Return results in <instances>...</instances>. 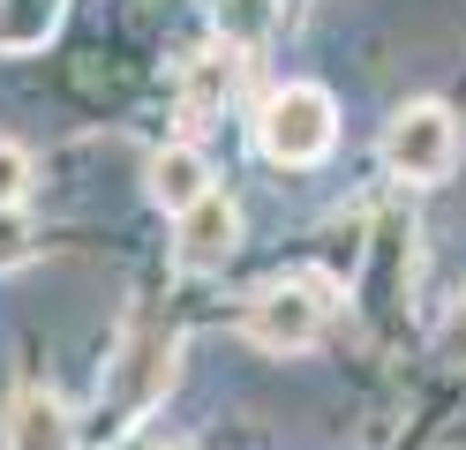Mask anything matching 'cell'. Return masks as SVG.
<instances>
[{
    "label": "cell",
    "mask_w": 466,
    "mask_h": 450,
    "mask_svg": "<svg viewBox=\"0 0 466 450\" xmlns=\"http://www.w3.org/2000/svg\"><path fill=\"white\" fill-rule=\"evenodd\" d=\"M173 360H181V338H173L166 323H128L121 330V353L106 360V383H98V413H91V428H83V443L106 450V443H121L143 413H151L166 390H173Z\"/></svg>",
    "instance_id": "1"
},
{
    "label": "cell",
    "mask_w": 466,
    "mask_h": 450,
    "mask_svg": "<svg viewBox=\"0 0 466 450\" xmlns=\"http://www.w3.org/2000/svg\"><path fill=\"white\" fill-rule=\"evenodd\" d=\"M331 143H339V105L324 83H279L256 105V150L271 165H316Z\"/></svg>",
    "instance_id": "2"
},
{
    "label": "cell",
    "mask_w": 466,
    "mask_h": 450,
    "mask_svg": "<svg viewBox=\"0 0 466 450\" xmlns=\"http://www.w3.org/2000/svg\"><path fill=\"white\" fill-rule=\"evenodd\" d=\"M384 165L399 180H421V188H429V180H444L459 165V120H451V105H436V98L399 105L384 120Z\"/></svg>",
    "instance_id": "3"
},
{
    "label": "cell",
    "mask_w": 466,
    "mask_h": 450,
    "mask_svg": "<svg viewBox=\"0 0 466 450\" xmlns=\"http://www.w3.org/2000/svg\"><path fill=\"white\" fill-rule=\"evenodd\" d=\"M331 323V300L316 278H286V285H264L248 300V338L264 353H309Z\"/></svg>",
    "instance_id": "4"
},
{
    "label": "cell",
    "mask_w": 466,
    "mask_h": 450,
    "mask_svg": "<svg viewBox=\"0 0 466 450\" xmlns=\"http://www.w3.org/2000/svg\"><path fill=\"white\" fill-rule=\"evenodd\" d=\"M233 248H241V210H233L226 188L211 203H196L188 218H173V263L196 270V278H203V270H226Z\"/></svg>",
    "instance_id": "5"
},
{
    "label": "cell",
    "mask_w": 466,
    "mask_h": 450,
    "mask_svg": "<svg viewBox=\"0 0 466 450\" xmlns=\"http://www.w3.org/2000/svg\"><path fill=\"white\" fill-rule=\"evenodd\" d=\"M0 443H8V450H76V443H83V428H76V413L53 398L46 383H31V390H15V398H8Z\"/></svg>",
    "instance_id": "6"
},
{
    "label": "cell",
    "mask_w": 466,
    "mask_h": 450,
    "mask_svg": "<svg viewBox=\"0 0 466 450\" xmlns=\"http://www.w3.org/2000/svg\"><path fill=\"white\" fill-rule=\"evenodd\" d=\"M143 180H151V203L166 210V218H188L196 203H211V195H218L211 158H203L196 143H166L158 158H151V173H143Z\"/></svg>",
    "instance_id": "7"
},
{
    "label": "cell",
    "mask_w": 466,
    "mask_h": 450,
    "mask_svg": "<svg viewBox=\"0 0 466 450\" xmlns=\"http://www.w3.org/2000/svg\"><path fill=\"white\" fill-rule=\"evenodd\" d=\"M68 0H0V53H38L61 30Z\"/></svg>",
    "instance_id": "8"
},
{
    "label": "cell",
    "mask_w": 466,
    "mask_h": 450,
    "mask_svg": "<svg viewBox=\"0 0 466 450\" xmlns=\"http://www.w3.org/2000/svg\"><path fill=\"white\" fill-rule=\"evenodd\" d=\"M211 23H218L226 53H248L279 30V0H211Z\"/></svg>",
    "instance_id": "9"
},
{
    "label": "cell",
    "mask_w": 466,
    "mask_h": 450,
    "mask_svg": "<svg viewBox=\"0 0 466 450\" xmlns=\"http://www.w3.org/2000/svg\"><path fill=\"white\" fill-rule=\"evenodd\" d=\"M233 75H241V60L233 53H196V68H188V120H203L226 90H233Z\"/></svg>",
    "instance_id": "10"
},
{
    "label": "cell",
    "mask_w": 466,
    "mask_h": 450,
    "mask_svg": "<svg viewBox=\"0 0 466 450\" xmlns=\"http://www.w3.org/2000/svg\"><path fill=\"white\" fill-rule=\"evenodd\" d=\"M31 180H38V165H31V150L0 135V210H23V195H31Z\"/></svg>",
    "instance_id": "11"
},
{
    "label": "cell",
    "mask_w": 466,
    "mask_h": 450,
    "mask_svg": "<svg viewBox=\"0 0 466 450\" xmlns=\"http://www.w3.org/2000/svg\"><path fill=\"white\" fill-rule=\"evenodd\" d=\"M38 255V233H31V218L23 210H0V270H23Z\"/></svg>",
    "instance_id": "12"
},
{
    "label": "cell",
    "mask_w": 466,
    "mask_h": 450,
    "mask_svg": "<svg viewBox=\"0 0 466 450\" xmlns=\"http://www.w3.org/2000/svg\"><path fill=\"white\" fill-rule=\"evenodd\" d=\"M436 353H444L451 368H466V293L451 300V315H444V330H436Z\"/></svg>",
    "instance_id": "13"
}]
</instances>
